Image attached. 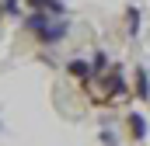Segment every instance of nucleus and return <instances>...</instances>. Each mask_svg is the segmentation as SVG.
Wrapping results in <instances>:
<instances>
[{
    "label": "nucleus",
    "mask_w": 150,
    "mask_h": 146,
    "mask_svg": "<svg viewBox=\"0 0 150 146\" xmlns=\"http://www.w3.org/2000/svg\"><path fill=\"white\" fill-rule=\"evenodd\" d=\"M129 132H133L136 139H140V136L147 132V129H143V118H140V115H129Z\"/></svg>",
    "instance_id": "obj_1"
}]
</instances>
